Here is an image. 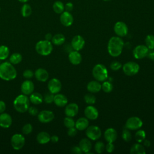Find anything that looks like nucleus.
<instances>
[{
	"label": "nucleus",
	"instance_id": "obj_40",
	"mask_svg": "<svg viewBox=\"0 0 154 154\" xmlns=\"http://www.w3.org/2000/svg\"><path fill=\"white\" fill-rule=\"evenodd\" d=\"M63 122H64V126L67 128L74 127L75 125V122L74 120L72 119V117H70L66 116L64 119Z\"/></svg>",
	"mask_w": 154,
	"mask_h": 154
},
{
	"label": "nucleus",
	"instance_id": "obj_47",
	"mask_svg": "<svg viewBox=\"0 0 154 154\" xmlns=\"http://www.w3.org/2000/svg\"><path fill=\"white\" fill-rule=\"evenodd\" d=\"M77 132H78V129L74 126V127L68 128L67 134L69 136L73 137L77 134Z\"/></svg>",
	"mask_w": 154,
	"mask_h": 154
},
{
	"label": "nucleus",
	"instance_id": "obj_45",
	"mask_svg": "<svg viewBox=\"0 0 154 154\" xmlns=\"http://www.w3.org/2000/svg\"><path fill=\"white\" fill-rule=\"evenodd\" d=\"M34 72L30 69H26L24 70L23 72V76L27 79H29L32 78L34 76Z\"/></svg>",
	"mask_w": 154,
	"mask_h": 154
},
{
	"label": "nucleus",
	"instance_id": "obj_16",
	"mask_svg": "<svg viewBox=\"0 0 154 154\" xmlns=\"http://www.w3.org/2000/svg\"><path fill=\"white\" fill-rule=\"evenodd\" d=\"M84 115L88 120H94L97 119L99 112L96 107L92 105H89L84 109Z\"/></svg>",
	"mask_w": 154,
	"mask_h": 154
},
{
	"label": "nucleus",
	"instance_id": "obj_10",
	"mask_svg": "<svg viewBox=\"0 0 154 154\" xmlns=\"http://www.w3.org/2000/svg\"><path fill=\"white\" fill-rule=\"evenodd\" d=\"M114 31L117 36L120 37H125L128 34V27L125 22L122 21H119L114 24Z\"/></svg>",
	"mask_w": 154,
	"mask_h": 154
},
{
	"label": "nucleus",
	"instance_id": "obj_31",
	"mask_svg": "<svg viewBox=\"0 0 154 154\" xmlns=\"http://www.w3.org/2000/svg\"><path fill=\"white\" fill-rule=\"evenodd\" d=\"M52 8L54 12L57 14H61L65 10L64 4L60 1H55L53 4Z\"/></svg>",
	"mask_w": 154,
	"mask_h": 154
},
{
	"label": "nucleus",
	"instance_id": "obj_9",
	"mask_svg": "<svg viewBox=\"0 0 154 154\" xmlns=\"http://www.w3.org/2000/svg\"><path fill=\"white\" fill-rule=\"evenodd\" d=\"M143 121L138 117H129L126 122L125 128L129 130H138L143 126Z\"/></svg>",
	"mask_w": 154,
	"mask_h": 154
},
{
	"label": "nucleus",
	"instance_id": "obj_50",
	"mask_svg": "<svg viewBox=\"0 0 154 154\" xmlns=\"http://www.w3.org/2000/svg\"><path fill=\"white\" fill-rule=\"evenodd\" d=\"M64 7L66 11L70 12L73 9V4L70 2H68L64 5Z\"/></svg>",
	"mask_w": 154,
	"mask_h": 154
},
{
	"label": "nucleus",
	"instance_id": "obj_42",
	"mask_svg": "<svg viewBox=\"0 0 154 154\" xmlns=\"http://www.w3.org/2000/svg\"><path fill=\"white\" fill-rule=\"evenodd\" d=\"M43 97V100L46 103H51L54 102V94L52 93L49 91V92L46 93Z\"/></svg>",
	"mask_w": 154,
	"mask_h": 154
},
{
	"label": "nucleus",
	"instance_id": "obj_8",
	"mask_svg": "<svg viewBox=\"0 0 154 154\" xmlns=\"http://www.w3.org/2000/svg\"><path fill=\"white\" fill-rule=\"evenodd\" d=\"M85 134L88 138L91 140H97L101 137L102 131L97 126H88L85 129Z\"/></svg>",
	"mask_w": 154,
	"mask_h": 154
},
{
	"label": "nucleus",
	"instance_id": "obj_58",
	"mask_svg": "<svg viewBox=\"0 0 154 154\" xmlns=\"http://www.w3.org/2000/svg\"><path fill=\"white\" fill-rule=\"evenodd\" d=\"M0 11H1V8H0Z\"/></svg>",
	"mask_w": 154,
	"mask_h": 154
},
{
	"label": "nucleus",
	"instance_id": "obj_6",
	"mask_svg": "<svg viewBox=\"0 0 154 154\" xmlns=\"http://www.w3.org/2000/svg\"><path fill=\"white\" fill-rule=\"evenodd\" d=\"M122 68L125 75L131 76L138 73L140 70V66L134 61H129L125 63Z\"/></svg>",
	"mask_w": 154,
	"mask_h": 154
},
{
	"label": "nucleus",
	"instance_id": "obj_35",
	"mask_svg": "<svg viewBox=\"0 0 154 154\" xmlns=\"http://www.w3.org/2000/svg\"><path fill=\"white\" fill-rule=\"evenodd\" d=\"M145 43L149 49H154V35L152 34L147 35L145 38Z\"/></svg>",
	"mask_w": 154,
	"mask_h": 154
},
{
	"label": "nucleus",
	"instance_id": "obj_5",
	"mask_svg": "<svg viewBox=\"0 0 154 154\" xmlns=\"http://www.w3.org/2000/svg\"><path fill=\"white\" fill-rule=\"evenodd\" d=\"M35 51L40 55L47 56L51 54L53 50L52 43L46 40H40L35 45Z\"/></svg>",
	"mask_w": 154,
	"mask_h": 154
},
{
	"label": "nucleus",
	"instance_id": "obj_38",
	"mask_svg": "<svg viewBox=\"0 0 154 154\" xmlns=\"http://www.w3.org/2000/svg\"><path fill=\"white\" fill-rule=\"evenodd\" d=\"M84 101L85 102V103L88 105L94 104L96 102V97L91 93L86 94L84 97Z\"/></svg>",
	"mask_w": 154,
	"mask_h": 154
},
{
	"label": "nucleus",
	"instance_id": "obj_7",
	"mask_svg": "<svg viewBox=\"0 0 154 154\" xmlns=\"http://www.w3.org/2000/svg\"><path fill=\"white\" fill-rule=\"evenodd\" d=\"M10 142L13 149L19 150L24 146L25 138L24 136L20 134H15L11 137Z\"/></svg>",
	"mask_w": 154,
	"mask_h": 154
},
{
	"label": "nucleus",
	"instance_id": "obj_53",
	"mask_svg": "<svg viewBox=\"0 0 154 154\" xmlns=\"http://www.w3.org/2000/svg\"><path fill=\"white\" fill-rule=\"evenodd\" d=\"M58 140H59V138H58V137L57 136V135H52V136H51V141L52 142V143H57L58 141Z\"/></svg>",
	"mask_w": 154,
	"mask_h": 154
},
{
	"label": "nucleus",
	"instance_id": "obj_39",
	"mask_svg": "<svg viewBox=\"0 0 154 154\" xmlns=\"http://www.w3.org/2000/svg\"><path fill=\"white\" fill-rule=\"evenodd\" d=\"M122 137L125 141H126V142L130 141L132 139V135H131V133L129 129L125 128L122 131Z\"/></svg>",
	"mask_w": 154,
	"mask_h": 154
},
{
	"label": "nucleus",
	"instance_id": "obj_34",
	"mask_svg": "<svg viewBox=\"0 0 154 154\" xmlns=\"http://www.w3.org/2000/svg\"><path fill=\"white\" fill-rule=\"evenodd\" d=\"M10 55V50L7 46H0V60L7 59Z\"/></svg>",
	"mask_w": 154,
	"mask_h": 154
},
{
	"label": "nucleus",
	"instance_id": "obj_46",
	"mask_svg": "<svg viewBox=\"0 0 154 154\" xmlns=\"http://www.w3.org/2000/svg\"><path fill=\"white\" fill-rule=\"evenodd\" d=\"M28 113L31 115V116H37V114H38V109L35 107V106H29L28 111Z\"/></svg>",
	"mask_w": 154,
	"mask_h": 154
},
{
	"label": "nucleus",
	"instance_id": "obj_41",
	"mask_svg": "<svg viewBox=\"0 0 154 154\" xmlns=\"http://www.w3.org/2000/svg\"><path fill=\"white\" fill-rule=\"evenodd\" d=\"M105 149V146L102 141H97L94 145V150L97 153H102Z\"/></svg>",
	"mask_w": 154,
	"mask_h": 154
},
{
	"label": "nucleus",
	"instance_id": "obj_24",
	"mask_svg": "<svg viewBox=\"0 0 154 154\" xmlns=\"http://www.w3.org/2000/svg\"><path fill=\"white\" fill-rule=\"evenodd\" d=\"M87 90L91 93H96L100 91L102 89L101 84L98 81H91L87 84Z\"/></svg>",
	"mask_w": 154,
	"mask_h": 154
},
{
	"label": "nucleus",
	"instance_id": "obj_23",
	"mask_svg": "<svg viewBox=\"0 0 154 154\" xmlns=\"http://www.w3.org/2000/svg\"><path fill=\"white\" fill-rule=\"evenodd\" d=\"M54 103L58 107H63L66 106L68 102V99L67 97L61 93H57L54 95Z\"/></svg>",
	"mask_w": 154,
	"mask_h": 154
},
{
	"label": "nucleus",
	"instance_id": "obj_27",
	"mask_svg": "<svg viewBox=\"0 0 154 154\" xmlns=\"http://www.w3.org/2000/svg\"><path fill=\"white\" fill-rule=\"evenodd\" d=\"M37 141L41 144H45L49 143L51 140L50 135L45 131L39 132L36 137Z\"/></svg>",
	"mask_w": 154,
	"mask_h": 154
},
{
	"label": "nucleus",
	"instance_id": "obj_25",
	"mask_svg": "<svg viewBox=\"0 0 154 154\" xmlns=\"http://www.w3.org/2000/svg\"><path fill=\"white\" fill-rule=\"evenodd\" d=\"M89 126L88 119L86 117H80L75 122V127L78 131H84Z\"/></svg>",
	"mask_w": 154,
	"mask_h": 154
},
{
	"label": "nucleus",
	"instance_id": "obj_55",
	"mask_svg": "<svg viewBox=\"0 0 154 154\" xmlns=\"http://www.w3.org/2000/svg\"><path fill=\"white\" fill-rule=\"evenodd\" d=\"M143 142L144 146H146V147H149L150 146V144H151V143H150V141L149 140H145L144 139Z\"/></svg>",
	"mask_w": 154,
	"mask_h": 154
},
{
	"label": "nucleus",
	"instance_id": "obj_43",
	"mask_svg": "<svg viewBox=\"0 0 154 154\" xmlns=\"http://www.w3.org/2000/svg\"><path fill=\"white\" fill-rule=\"evenodd\" d=\"M32 129L33 128L31 124L26 123L22 128V133L23 134H25V135H28L30 133H31V132L32 131Z\"/></svg>",
	"mask_w": 154,
	"mask_h": 154
},
{
	"label": "nucleus",
	"instance_id": "obj_48",
	"mask_svg": "<svg viewBox=\"0 0 154 154\" xmlns=\"http://www.w3.org/2000/svg\"><path fill=\"white\" fill-rule=\"evenodd\" d=\"M114 145L113 144V143H108L105 146V149L106 151L108 153H111L114 150Z\"/></svg>",
	"mask_w": 154,
	"mask_h": 154
},
{
	"label": "nucleus",
	"instance_id": "obj_37",
	"mask_svg": "<svg viewBox=\"0 0 154 154\" xmlns=\"http://www.w3.org/2000/svg\"><path fill=\"white\" fill-rule=\"evenodd\" d=\"M135 137L138 143H141L146 138V132L143 129H139L136 132Z\"/></svg>",
	"mask_w": 154,
	"mask_h": 154
},
{
	"label": "nucleus",
	"instance_id": "obj_14",
	"mask_svg": "<svg viewBox=\"0 0 154 154\" xmlns=\"http://www.w3.org/2000/svg\"><path fill=\"white\" fill-rule=\"evenodd\" d=\"M85 43V40L81 35H76L73 37L70 45L73 50L79 51L84 47Z\"/></svg>",
	"mask_w": 154,
	"mask_h": 154
},
{
	"label": "nucleus",
	"instance_id": "obj_4",
	"mask_svg": "<svg viewBox=\"0 0 154 154\" xmlns=\"http://www.w3.org/2000/svg\"><path fill=\"white\" fill-rule=\"evenodd\" d=\"M92 75L96 81L103 82L108 77V72L105 66L102 64H97L93 67Z\"/></svg>",
	"mask_w": 154,
	"mask_h": 154
},
{
	"label": "nucleus",
	"instance_id": "obj_56",
	"mask_svg": "<svg viewBox=\"0 0 154 154\" xmlns=\"http://www.w3.org/2000/svg\"><path fill=\"white\" fill-rule=\"evenodd\" d=\"M19 2H22V3H26V2H27L29 0H18Z\"/></svg>",
	"mask_w": 154,
	"mask_h": 154
},
{
	"label": "nucleus",
	"instance_id": "obj_19",
	"mask_svg": "<svg viewBox=\"0 0 154 154\" xmlns=\"http://www.w3.org/2000/svg\"><path fill=\"white\" fill-rule=\"evenodd\" d=\"M104 138L107 143H114L117 138V131L112 128H108L104 132Z\"/></svg>",
	"mask_w": 154,
	"mask_h": 154
},
{
	"label": "nucleus",
	"instance_id": "obj_28",
	"mask_svg": "<svg viewBox=\"0 0 154 154\" xmlns=\"http://www.w3.org/2000/svg\"><path fill=\"white\" fill-rule=\"evenodd\" d=\"M30 102L34 105H39L43 101V96L38 92H32L29 97Z\"/></svg>",
	"mask_w": 154,
	"mask_h": 154
},
{
	"label": "nucleus",
	"instance_id": "obj_44",
	"mask_svg": "<svg viewBox=\"0 0 154 154\" xmlns=\"http://www.w3.org/2000/svg\"><path fill=\"white\" fill-rule=\"evenodd\" d=\"M122 67V64L118 61H113L110 64V68L112 70L117 71Z\"/></svg>",
	"mask_w": 154,
	"mask_h": 154
},
{
	"label": "nucleus",
	"instance_id": "obj_57",
	"mask_svg": "<svg viewBox=\"0 0 154 154\" xmlns=\"http://www.w3.org/2000/svg\"><path fill=\"white\" fill-rule=\"evenodd\" d=\"M103 1H109L111 0H103Z\"/></svg>",
	"mask_w": 154,
	"mask_h": 154
},
{
	"label": "nucleus",
	"instance_id": "obj_26",
	"mask_svg": "<svg viewBox=\"0 0 154 154\" xmlns=\"http://www.w3.org/2000/svg\"><path fill=\"white\" fill-rule=\"evenodd\" d=\"M79 146L84 153H88L92 147V144L89 138H82L79 143Z\"/></svg>",
	"mask_w": 154,
	"mask_h": 154
},
{
	"label": "nucleus",
	"instance_id": "obj_36",
	"mask_svg": "<svg viewBox=\"0 0 154 154\" xmlns=\"http://www.w3.org/2000/svg\"><path fill=\"white\" fill-rule=\"evenodd\" d=\"M101 87H102V90L104 92L110 93L111 91H112V90L113 89V85L111 82L105 81L101 84Z\"/></svg>",
	"mask_w": 154,
	"mask_h": 154
},
{
	"label": "nucleus",
	"instance_id": "obj_13",
	"mask_svg": "<svg viewBox=\"0 0 154 154\" xmlns=\"http://www.w3.org/2000/svg\"><path fill=\"white\" fill-rule=\"evenodd\" d=\"M62 84L61 81L57 78H52L48 84V88L50 92L53 94L58 93L61 90Z\"/></svg>",
	"mask_w": 154,
	"mask_h": 154
},
{
	"label": "nucleus",
	"instance_id": "obj_15",
	"mask_svg": "<svg viewBox=\"0 0 154 154\" xmlns=\"http://www.w3.org/2000/svg\"><path fill=\"white\" fill-rule=\"evenodd\" d=\"M73 17L70 12L67 11H64L60 14V20L61 23L66 27L71 26L73 23Z\"/></svg>",
	"mask_w": 154,
	"mask_h": 154
},
{
	"label": "nucleus",
	"instance_id": "obj_29",
	"mask_svg": "<svg viewBox=\"0 0 154 154\" xmlns=\"http://www.w3.org/2000/svg\"><path fill=\"white\" fill-rule=\"evenodd\" d=\"M131 154H145L146 150L144 146L139 143L134 144L130 149Z\"/></svg>",
	"mask_w": 154,
	"mask_h": 154
},
{
	"label": "nucleus",
	"instance_id": "obj_11",
	"mask_svg": "<svg viewBox=\"0 0 154 154\" xmlns=\"http://www.w3.org/2000/svg\"><path fill=\"white\" fill-rule=\"evenodd\" d=\"M54 113L50 110L41 111L37 114V118L39 122L43 123H48L52 122L54 119Z\"/></svg>",
	"mask_w": 154,
	"mask_h": 154
},
{
	"label": "nucleus",
	"instance_id": "obj_21",
	"mask_svg": "<svg viewBox=\"0 0 154 154\" xmlns=\"http://www.w3.org/2000/svg\"><path fill=\"white\" fill-rule=\"evenodd\" d=\"M34 76L40 82H46L49 78V73L45 69L38 68L35 71Z\"/></svg>",
	"mask_w": 154,
	"mask_h": 154
},
{
	"label": "nucleus",
	"instance_id": "obj_33",
	"mask_svg": "<svg viewBox=\"0 0 154 154\" xmlns=\"http://www.w3.org/2000/svg\"><path fill=\"white\" fill-rule=\"evenodd\" d=\"M32 13V8L30 5L24 3L21 8V14L24 17H29Z\"/></svg>",
	"mask_w": 154,
	"mask_h": 154
},
{
	"label": "nucleus",
	"instance_id": "obj_52",
	"mask_svg": "<svg viewBox=\"0 0 154 154\" xmlns=\"http://www.w3.org/2000/svg\"><path fill=\"white\" fill-rule=\"evenodd\" d=\"M5 109H6L5 103L2 100H0V114L4 112Z\"/></svg>",
	"mask_w": 154,
	"mask_h": 154
},
{
	"label": "nucleus",
	"instance_id": "obj_18",
	"mask_svg": "<svg viewBox=\"0 0 154 154\" xmlns=\"http://www.w3.org/2000/svg\"><path fill=\"white\" fill-rule=\"evenodd\" d=\"M79 111V106L75 103H70L66 105L64 113L66 116L73 117L77 115Z\"/></svg>",
	"mask_w": 154,
	"mask_h": 154
},
{
	"label": "nucleus",
	"instance_id": "obj_20",
	"mask_svg": "<svg viewBox=\"0 0 154 154\" xmlns=\"http://www.w3.org/2000/svg\"><path fill=\"white\" fill-rule=\"evenodd\" d=\"M12 124V118L10 114L5 112L0 114V126L2 128H8Z\"/></svg>",
	"mask_w": 154,
	"mask_h": 154
},
{
	"label": "nucleus",
	"instance_id": "obj_49",
	"mask_svg": "<svg viewBox=\"0 0 154 154\" xmlns=\"http://www.w3.org/2000/svg\"><path fill=\"white\" fill-rule=\"evenodd\" d=\"M71 152L75 154H82L83 153L79 146H75L72 147L71 149Z\"/></svg>",
	"mask_w": 154,
	"mask_h": 154
},
{
	"label": "nucleus",
	"instance_id": "obj_32",
	"mask_svg": "<svg viewBox=\"0 0 154 154\" xmlns=\"http://www.w3.org/2000/svg\"><path fill=\"white\" fill-rule=\"evenodd\" d=\"M9 60H10V62L12 64L16 65V64H17L20 63L22 61V56L20 54H19L18 52H15V53L12 54L10 56Z\"/></svg>",
	"mask_w": 154,
	"mask_h": 154
},
{
	"label": "nucleus",
	"instance_id": "obj_30",
	"mask_svg": "<svg viewBox=\"0 0 154 154\" xmlns=\"http://www.w3.org/2000/svg\"><path fill=\"white\" fill-rule=\"evenodd\" d=\"M66 40L65 36L62 34H56L54 35H53L51 42L52 44L57 45V46H60L63 45Z\"/></svg>",
	"mask_w": 154,
	"mask_h": 154
},
{
	"label": "nucleus",
	"instance_id": "obj_22",
	"mask_svg": "<svg viewBox=\"0 0 154 154\" xmlns=\"http://www.w3.org/2000/svg\"><path fill=\"white\" fill-rule=\"evenodd\" d=\"M69 61L73 65H78L81 63L82 56L77 51H72L68 55Z\"/></svg>",
	"mask_w": 154,
	"mask_h": 154
},
{
	"label": "nucleus",
	"instance_id": "obj_3",
	"mask_svg": "<svg viewBox=\"0 0 154 154\" xmlns=\"http://www.w3.org/2000/svg\"><path fill=\"white\" fill-rule=\"evenodd\" d=\"M30 100L29 97L23 94L18 95L13 101V106L19 112L23 113L28 111L29 107Z\"/></svg>",
	"mask_w": 154,
	"mask_h": 154
},
{
	"label": "nucleus",
	"instance_id": "obj_12",
	"mask_svg": "<svg viewBox=\"0 0 154 154\" xmlns=\"http://www.w3.org/2000/svg\"><path fill=\"white\" fill-rule=\"evenodd\" d=\"M149 51V48L143 45H140L135 47L133 50V55L135 58L140 60L145 58Z\"/></svg>",
	"mask_w": 154,
	"mask_h": 154
},
{
	"label": "nucleus",
	"instance_id": "obj_2",
	"mask_svg": "<svg viewBox=\"0 0 154 154\" xmlns=\"http://www.w3.org/2000/svg\"><path fill=\"white\" fill-rule=\"evenodd\" d=\"M17 76V71L10 62L0 64V78L7 81H12Z\"/></svg>",
	"mask_w": 154,
	"mask_h": 154
},
{
	"label": "nucleus",
	"instance_id": "obj_54",
	"mask_svg": "<svg viewBox=\"0 0 154 154\" xmlns=\"http://www.w3.org/2000/svg\"><path fill=\"white\" fill-rule=\"evenodd\" d=\"M52 37H53V35H52L51 33H47V34L45 35V40H48V41H51V40H52Z\"/></svg>",
	"mask_w": 154,
	"mask_h": 154
},
{
	"label": "nucleus",
	"instance_id": "obj_51",
	"mask_svg": "<svg viewBox=\"0 0 154 154\" xmlns=\"http://www.w3.org/2000/svg\"><path fill=\"white\" fill-rule=\"evenodd\" d=\"M146 57L152 61H154V49H149V51Z\"/></svg>",
	"mask_w": 154,
	"mask_h": 154
},
{
	"label": "nucleus",
	"instance_id": "obj_1",
	"mask_svg": "<svg viewBox=\"0 0 154 154\" xmlns=\"http://www.w3.org/2000/svg\"><path fill=\"white\" fill-rule=\"evenodd\" d=\"M124 46L123 40L119 36L111 37L108 43V52L109 54L114 57L119 56L123 51Z\"/></svg>",
	"mask_w": 154,
	"mask_h": 154
},
{
	"label": "nucleus",
	"instance_id": "obj_17",
	"mask_svg": "<svg viewBox=\"0 0 154 154\" xmlns=\"http://www.w3.org/2000/svg\"><path fill=\"white\" fill-rule=\"evenodd\" d=\"M20 90L22 94L26 96L30 95L32 92H34V84L31 81L27 79L22 83L20 86Z\"/></svg>",
	"mask_w": 154,
	"mask_h": 154
}]
</instances>
